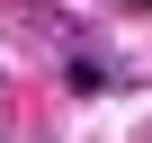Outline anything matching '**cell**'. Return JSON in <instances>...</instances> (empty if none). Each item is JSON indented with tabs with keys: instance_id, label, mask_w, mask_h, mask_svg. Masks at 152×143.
Wrapping results in <instances>:
<instances>
[{
	"instance_id": "1",
	"label": "cell",
	"mask_w": 152,
	"mask_h": 143,
	"mask_svg": "<svg viewBox=\"0 0 152 143\" xmlns=\"http://www.w3.org/2000/svg\"><path fill=\"white\" fill-rule=\"evenodd\" d=\"M134 9H152V0H134Z\"/></svg>"
}]
</instances>
